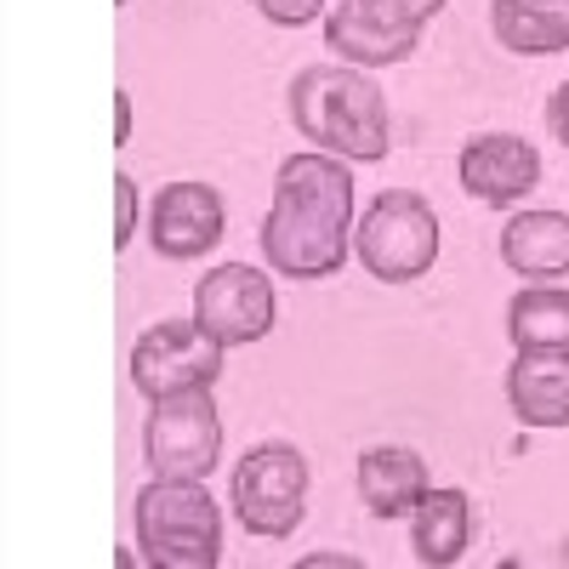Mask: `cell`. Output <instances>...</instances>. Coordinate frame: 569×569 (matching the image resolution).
<instances>
[{
  "label": "cell",
  "mask_w": 569,
  "mask_h": 569,
  "mask_svg": "<svg viewBox=\"0 0 569 569\" xmlns=\"http://www.w3.org/2000/svg\"><path fill=\"white\" fill-rule=\"evenodd\" d=\"M222 342H211L194 319H160L154 330H142L131 348V388L142 399H171V393H194L217 388L222 376Z\"/></svg>",
  "instance_id": "52a82bcc"
},
{
  "label": "cell",
  "mask_w": 569,
  "mask_h": 569,
  "mask_svg": "<svg viewBox=\"0 0 569 569\" xmlns=\"http://www.w3.org/2000/svg\"><path fill=\"white\" fill-rule=\"evenodd\" d=\"M353 251V177L337 154H291L273 177L262 217V257L273 273L330 279Z\"/></svg>",
  "instance_id": "6da1fadb"
},
{
  "label": "cell",
  "mask_w": 569,
  "mask_h": 569,
  "mask_svg": "<svg viewBox=\"0 0 569 569\" xmlns=\"http://www.w3.org/2000/svg\"><path fill=\"white\" fill-rule=\"evenodd\" d=\"M416 29H393L382 23L365 0H342L337 12L325 18V46L353 69H382V63H405L416 52Z\"/></svg>",
  "instance_id": "8fae6325"
},
{
  "label": "cell",
  "mask_w": 569,
  "mask_h": 569,
  "mask_svg": "<svg viewBox=\"0 0 569 569\" xmlns=\"http://www.w3.org/2000/svg\"><path fill=\"white\" fill-rule=\"evenodd\" d=\"M114 7H126V0H114Z\"/></svg>",
  "instance_id": "603a6c76"
},
{
  "label": "cell",
  "mask_w": 569,
  "mask_h": 569,
  "mask_svg": "<svg viewBox=\"0 0 569 569\" xmlns=\"http://www.w3.org/2000/svg\"><path fill=\"white\" fill-rule=\"evenodd\" d=\"M507 337L518 353H569V291L552 279L525 284L507 302Z\"/></svg>",
  "instance_id": "e0dca14e"
},
{
  "label": "cell",
  "mask_w": 569,
  "mask_h": 569,
  "mask_svg": "<svg viewBox=\"0 0 569 569\" xmlns=\"http://www.w3.org/2000/svg\"><path fill=\"white\" fill-rule=\"evenodd\" d=\"M472 541V501L467 490H427L416 507H410V547H416V563L427 569H445L467 552Z\"/></svg>",
  "instance_id": "9a60e30c"
},
{
  "label": "cell",
  "mask_w": 569,
  "mask_h": 569,
  "mask_svg": "<svg viewBox=\"0 0 569 569\" xmlns=\"http://www.w3.org/2000/svg\"><path fill=\"white\" fill-rule=\"evenodd\" d=\"M251 7L268 23H279V29H302V23H313L325 12V0H251Z\"/></svg>",
  "instance_id": "d6986e66"
},
{
  "label": "cell",
  "mask_w": 569,
  "mask_h": 569,
  "mask_svg": "<svg viewBox=\"0 0 569 569\" xmlns=\"http://www.w3.org/2000/svg\"><path fill=\"white\" fill-rule=\"evenodd\" d=\"M365 7L382 18V23H393V29H427L439 12H445V0H365Z\"/></svg>",
  "instance_id": "ac0fdd59"
},
{
  "label": "cell",
  "mask_w": 569,
  "mask_h": 569,
  "mask_svg": "<svg viewBox=\"0 0 569 569\" xmlns=\"http://www.w3.org/2000/svg\"><path fill=\"white\" fill-rule=\"evenodd\" d=\"M131 530L154 569H217L222 563V512L206 479H149L137 490Z\"/></svg>",
  "instance_id": "3957f363"
},
{
  "label": "cell",
  "mask_w": 569,
  "mask_h": 569,
  "mask_svg": "<svg viewBox=\"0 0 569 569\" xmlns=\"http://www.w3.org/2000/svg\"><path fill=\"white\" fill-rule=\"evenodd\" d=\"M114 142H131V98L114 91Z\"/></svg>",
  "instance_id": "7402d4cb"
},
{
  "label": "cell",
  "mask_w": 569,
  "mask_h": 569,
  "mask_svg": "<svg viewBox=\"0 0 569 569\" xmlns=\"http://www.w3.org/2000/svg\"><path fill=\"white\" fill-rule=\"evenodd\" d=\"M142 456H149L154 479H211L222 456V416L211 388L154 399L149 421H142Z\"/></svg>",
  "instance_id": "8992f818"
},
{
  "label": "cell",
  "mask_w": 569,
  "mask_h": 569,
  "mask_svg": "<svg viewBox=\"0 0 569 569\" xmlns=\"http://www.w3.org/2000/svg\"><path fill=\"white\" fill-rule=\"evenodd\" d=\"M233 512L262 541L297 536V525L308 518V456L284 439L251 445L246 461L233 467Z\"/></svg>",
  "instance_id": "5b68a950"
},
{
  "label": "cell",
  "mask_w": 569,
  "mask_h": 569,
  "mask_svg": "<svg viewBox=\"0 0 569 569\" xmlns=\"http://www.w3.org/2000/svg\"><path fill=\"white\" fill-rule=\"evenodd\" d=\"M291 120L337 160H359V166L388 160V142H393L388 98L353 63H308L291 80Z\"/></svg>",
  "instance_id": "7a4b0ae2"
},
{
  "label": "cell",
  "mask_w": 569,
  "mask_h": 569,
  "mask_svg": "<svg viewBox=\"0 0 569 569\" xmlns=\"http://www.w3.org/2000/svg\"><path fill=\"white\" fill-rule=\"evenodd\" d=\"M353 257L382 279V284H410L439 262V217L410 188L376 194L370 211L353 228Z\"/></svg>",
  "instance_id": "277c9868"
},
{
  "label": "cell",
  "mask_w": 569,
  "mask_h": 569,
  "mask_svg": "<svg viewBox=\"0 0 569 569\" xmlns=\"http://www.w3.org/2000/svg\"><path fill=\"white\" fill-rule=\"evenodd\" d=\"M490 29L518 58L569 52V0H490Z\"/></svg>",
  "instance_id": "2e32d148"
},
{
  "label": "cell",
  "mask_w": 569,
  "mask_h": 569,
  "mask_svg": "<svg viewBox=\"0 0 569 569\" xmlns=\"http://www.w3.org/2000/svg\"><path fill=\"white\" fill-rule=\"evenodd\" d=\"M456 177L461 188L479 206H518L530 194V188H541V154H536V142L525 137H512V131H490V137H472L461 160H456Z\"/></svg>",
  "instance_id": "30bf717a"
},
{
  "label": "cell",
  "mask_w": 569,
  "mask_h": 569,
  "mask_svg": "<svg viewBox=\"0 0 569 569\" xmlns=\"http://www.w3.org/2000/svg\"><path fill=\"white\" fill-rule=\"evenodd\" d=\"M547 126H552V137L569 149V80L552 91V103H547Z\"/></svg>",
  "instance_id": "44dd1931"
},
{
  "label": "cell",
  "mask_w": 569,
  "mask_h": 569,
  "mask_svg": "<svg viewBox=\"0 0 569 569\" xmlns=\"http://www.w3.org/2000/svg\"><path fill=\"white\" fill-rule=\"evenodd\" d=\"M131 228H137V182L114 177V251H126Z\"/></svg>",
  "instance_id": "ffe728a7"
},
{
  "label": "cell",
  "mask_w": 569,
  "mask_h": 569,
  "mask_svg": "<svg viewBox=\"0 0 569 569\" xmlns=\"http://www.w3.org/2000/svg\"><path fill=\"white\" fill-rule=\"evenodd\" d=\"M353 485H359V501L370 507V518H405L427 496V467L405 445H376L359 456Z\"/></svg>",
  "instance_id": "4fadbf2b"
},
{
  "label": "cell",
  "mask_w": 569,
  "mask_h": 569,
  "mask_svg": "<svg viewBox=\"0 0 569 569\" xmlns=\"http://www.w3.org/2000/svg\"><path fill=\"white\" fill-rule=\"evenodd\" d=\"M228 233V206L211 182H166L149 206V240L166 262H194Z\"/></svg>",
  "instance_id": "9c48e42d"
},
{
  "label": "cell",
  "mask_w": 569,
  "mask_h": 569,
  "mask_svg": "<svg viewBox=\"0 0 569 569\" xmlns=\"http://www.w3.org/2000/svg\"><path fill=\"white\" fill-rule=\"evenodd\" d=\"M501 262L525 279L569 273V211H518L501 228Z\"/></svg>",
  "instance_id": "5bb4252c"
},
{
  "label": "cell",
  "mask_w": 569,
  "mask_h": 569,
  "mask_svg": "<svg viewBox=\"0 0 569 569\" xmlns=\"http://www.w3.org/2000/svg\"><path fill=\"white\" fill-rule=\"evenodd\" d=\"M273 279L246 268V262H222L211 268L200 284H194V325L206 330L211 342L222 348H246V342H262L273 330Z\"/></svg>",
  "instance_id": "ba28073f"
},
{
  "label": "cell",
  "mask_w": 569,
  "mask_h": 569,
  "mask_svg": "<svg viewBox=\"0 0 569 569\" xmlns=\"http://www.w3.org/2000/svg\"><path fill=\"white\" fill-rule=\"evenodd\" d=\"M507 405L525 427H569V353H518L507 370Z\"/></svg>",
  "instance_id": "7c38bea8"
}]
</instances>
